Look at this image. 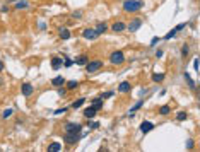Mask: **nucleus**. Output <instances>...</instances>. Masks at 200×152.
I'll return each instance as SVG.
<instances>
[{"instance_id":"1","label":"nucleus","mask_w":200,"mask_h":152,"mask_svg":"<svg viewBox=\"0 0 200 152\" xmlns=\"http://www.w3.org/2000/svg\"><path fill=\"white\" fill-rule=\"evenodd\" d=\"M142 7H144V2H142V0H125V2H123V10H125L127 14L139 12Z\"/></svg>"},{"instance_id":"2","label":"nucleus","mask_w":200,"mask_h":152,"mask_svg":"<svg viewBox=\"0 0 200 152\" xmlns=\"http://www.w3.org/2000/svg\"><path fill=\"white\" fill-rule=\"evenodd\" d=\"M109 63H111V65H122V63H125V55H123V51L115 50V51L109 53Z\"/></svg>"},{"instance_id":"3","label":"nucleus","mask_w":200,"mask_h":152,"mask_svg":"<svg viewBox=\"0 0 200 152\" xmlns=\"http://www.w3.org/2000/svg\"><path fill=\"white\" fill-rule=\"evenodd\" d=\"M84 67H86V72H87V74H94V72L101 70V67H103V62H101V60H92V62H87Z\"/></svg>"},{"instance_id":"4","label":"nucleus","mask_w":200,"mask_h":152,"mask_svg":"<svg viewBox=\"0 0 200 152\" xmlns=\"http://www.w3.org/2000/svg\"><path fill=\"white\" fill-rule=\"evenodd\" d=\"M65 133H80L82 132V125L80 123H77V122H69V123H65Z\"/></svg>"},{"instance_id":"5","label":"nucleus","mask_w":200,"mask_h":152,"mask_svg":"<svg viewBox=\"0 0 200 152\" xmlns=\"http://www.w3.org/2000/svg\"><path fill=\"white\" fill-rule=\"evenodd\" d=\"M140 26H142V19L140 17H134L128 24H127V29H128V33L134 34V33H137V31L140 29Z\"/></svg>"},{"instance_id":"6","label":"nucleus","mask_w":200,"mask_h":152,"mask_svg":"<svg viewBox=\"0 0 200 152\" xmlns=\"http://www.w3.org/2000/svg\"><path fill=\"white\" fill-rule=\"evenodd\" d=\"M80 139H82V135H80V133H65V137H63L65 143H69V145H74V143H77Z\"/></svg>"},{"instance_id":"7","label":"nucleus","mask_w":200,"mask_h":152,"mask_svg":"<svg viewBox=\"0 0 200 152\" xmlns=\"http://www.w3.org/2000/svg\"><path fill=\"white\" fill-rule=\"evenodd\" d=\"M21 92H22V96H24V97H31V96L34 94V87H33V84L24 82V84L21 86Z\"/></svg>"},{"instance_id":"8","label":"nucleus","mask_w":200,"mask_h":152,"mask_svg":"<svg viewBox=\"0 0 200 152\" xmlns=\"http://www.w3.org/2000/svg\"><path fill=\"white\" fill-rule=\"evenodd\" d=\"M98 36H99V34L96 33L94 27H87V29H84V31H82V38H84V39H87V41H92V39H96Z\"/></svg>"},{"instance_id":"9","label":"nucleus","mask_w":200,"mask_h":152,"mask_svg":"<svg viewBox=\"0 0 200 152\" xmlns=\"http://www.w3.org/2000/svg\"><path fill=\"white\" fill-rule=\"evenodd\" d=\"M125 29H127V24L123 21H115L113 26H111V31H113L115 34H122Z\"/></svg>"},{"instance_id":"10","label":"nucleus","mask_w":200,"mask_h":152,"mask_svg":"<svg viewBox=\"0 0 200 152\" xmlns=\"http://www.w3.org/2000/svg\"><path fill=\"white\" fill-rule=\"evenodd\" d=\"M185 26H187V24H180V26H176V27H174V29H171L170 33H168V34L164 36V39H171V38H174V36L178 34V33H180V31H181V29H183V27H185Z\"/></svg>"},{"instance_id":"11","label":"nucleus","mask_w":200,"mask_h":152,"mask_svg":"<svg viewBox=\"0 0 200 152\" xmlns=\"http://www.w3.org/2000/svg\"><path fill=\"white\" fill-rule=\"evenodd\" d=\"M96 33H98V34H106V31H108V24H106V22H98V24H96Z\"/></svg>"},{"instance_id":"12","label":"nucleus","mask_w":200,"mask_h":152,"mask_svg":"<svg viewBox=\"0 0 200 152\" xmlns=\"http://www.w3.org/2000/svg\"><path fill=\"white\" fill-rule=\"evenodd\" d=\"M130 89H132V84L130 82H120V86H118V91L122 92V94H128L130 92Z\"/></svg>"},{"instance_id":"13","label":"nucleus","mask_w":200,"mask_h":152,"mask_svg":"<svg viewBox=\"0 0 200 152\" xmlns=\"http://www.w3.org/2000/svg\"><path fill=\"white\" fill-rule=\"evenodd\" d=\"M62 67H63V60H62L60 57H53L52 58V69L58 70V69H62Z\"/></svg>"},{"instance_id":"14","label":"nucleus","mask_w":200,"mask_h":152,"mask_svg":"<svg viewBox=\"0 0 200 152\" xmlns=\"http://www.w3.org/2000/svg\"><path fill=\"white\" fill-rule=\"evenodd\" d=\"M152 128H154L152 122H142L140 123V132H142V133H147V132H151Z\"/></svg>"},{"instance_id":"15","label":"nucleus","mask_w":200,"mask_h":152,"mask_svg":"<svg viewBox=\"0 0 200 152\" xmlns=\"http://www.w3.org/2000/svg\"><path fill=\"white\" fill-rule=\"evenodd\" d=\"M58 36H60V39H70V29L69 27H60L58 29Z\"/></svg>"},{"instance_id":"16","label":"nucleus","mask_w":200,"mask_h":152,"mask_svg":"<svg viewBox=\"0 0 200 152\" xmlns=\"http://www.w3.org/2000/svg\"><path fill=\"white\" fill-rule=\"evenodd\" d=\"M96 113H98V111H96V109L92 108V106H89V108L84 109V116H86L87 120H92V118L96 116Z\"/></svg>"},{"instance_id":"17","label":"nucleus","mask_w":200,"mask_h":152,"mask_svg":"<svg viewBox=\"0 0 200 152\" xmlns=\"http://www.w3.org/2000/svg\"><path fill=\"white\" fill-rule=\"evenodd\" d=\"M87 62H89V58H87V55H80V57H77L74 60V63L75 65H79V67H84L87 63Z\"/></svg>"},{"instance_id":"18","label":"nucleus","mask_w":200,"mask_h":152,"mask_svg":"<svg viewBox=\"0 0 200 152\" xmlns=\"http://www.w3.org/2000/svg\"><path fill=\"white\" fill-rule=\"evenodd\" d=\"M91 106L96 109V111H101V109H103V99H101V97H96V99H92Z\"/></svg>"},{"instance_id":"19","label":"nucleus","mask_w":200,"mask_h":152,"mask_svg":"<svg viewBox=\"0 0 200 152\" xmlns=\"http://www.w3.org/2000/svg\"><path fill=\"white\" fill-rule=\"evenodd\" d=\"M183 75H185V80H187V84L190 86L191 91H197V86H195V82H193V79L190 77V74H188V72H185Z\"/></svg>"},{"instance_id":"20","label":"nucleus","mask_w":200,"mask_h":152,"mask_svg":"<svg viewBox=\"0 0 200 152\" xmlns=\"http://www.w3.org/2000/svg\"><path fill=\"white\" fill-rule=\"evenodd\" d=\"M62 150V143L58 142H52L48 145V152H60Z\"/></svg>"},{"instance_id":"21","label":"nucleus","mask_w":200,"mask_h":152,"mask_svg":"<svg viewBox=\"0 0 200 152\" xmlns=\"http://www.w3.org/2000/svg\"><path fill=\"white\" fill-rule=\"evenodd\" d=\"M65 84V77H55L52 80V86H55V87H62Z\"/></svg>"},{"instance_id":"22","label":"nucleus","mask_w":200,"mask_h":152,"mask_svg":"<svg viewBox=\"0 0 200 152\" xmlns=\"http://www.w3.org/2000/svg\"><path fill=\"white\" fill-rule=\"evenodd\" d=\"M27 7H29V2H27V0H19L17 4H16V9H17V10L27 9Z\"/></svg>"},{"instance_id":"23","label":"nucleus","mask_w":200,"mask_h":152,"mask_svg":"<svg viewBox=\"0 0 200 152\" xmlns=\"http://www.w3.org/2000/svg\"><path fill=\"white\" fill-rule=\"evenodd\" d=\"M84 103H86V99H84V97H79V99H75L74 103H72V106H70V108L77 109V108H80V106H82Z\"/></svg>"},{"instance_id":"24","label":"nucleus","mask_w":200,"mask_h":152,"mask_svg":"<svg viewBox=\"0 0 200 152\" xmlns=\"http://www.w3.org/2000/svg\"><path fill=\"white\" fill-rule=\"evenodd\" d=\"M164 79H166V75H164V74H152V80H154V82H156V84L162 82Z\"/></svg>"},{"instance_id":"25","label":"nucleus","mask_w":200,"mask_h":152,"mask_svg":"<svg viewBox=\"0 0 200 152\" xmlns=\"http://www.w3.org/2000/svg\"><path fill=\"white\" fill-rule=\"evenodd\" d=\"M77 87H79L77 80H69V82H67V91H74V89H77Z\"/></svg>"},{"instance_id":"26","label":"nucleus","mask_w":200,"mask_h":152,"mask_svg":"<svg viewBox=\"0 0 200 152\" xmlns=\"http://www.w3.org/2000/svg\"><path fill=\"white\" fill-rule=\"evenodd\" d=\"M188 53H190V46H188V43H185L181 46V57L183 58H187L188 57Z\"/></svg>"},{"instance_id":"27","label":"nucleus","mask_w":200,"mask_h":152,"mask_svg":"<svg viewBox=\"0 0 200 152\" xmlns=\"http://www.w3.org/2000/svg\"><path fill=\"white\" fill-rule=\"evenodd\" d=\"M142 104H144V101H139V103H137V104H135L134 108L130 109V113H128V116H134V113L137 111V109H140V108H142Z\"/></svg>"},{"instance_id":"28","label":"nucleus","mask_w":200,"mask_h":152,"mask_svg":"<svg viewBox=\"0 0 200 152\" xmlns=\"http://www.w3.org/2000/svg\"><path fill=\"white\" fill-rule=\"evenodd\" d=\"M187 118H188V115L185 113V111H180V113L176 115V120H178V122H185Z\"/></svg>"},{"instance_id":"29","label":"nucleus","mask_w":200,"mask_h":152,"mask_svg":"<svg viewBox=\"0 0 200 152\" xmlns=\"http://www.w3.org/2000/svg\"><path fill=\"white\" fill-rule=\"evenodd\" d=\"M63 65H65L67 67V69H69V67H72V65H74V60H70V58H63Z\"/></svg>"},{"instance_id":"30","label":"nucleus","mask_w":200,"mask_h":152,"mask_svg":"<svg viewBox=\"0 0 200 152\" xmlns=\"http://www.w3.org/2000/svg\"><path fill=\"white\" fill-rule=\"evenodd\" d=\"M12 115H14V109H5V111H4V116H2V118H5V120H7V118H10Z\"/></svg>"},{"instance_id":"31","label":"nucleus","mask_w":200,"mask_h":152,"mask_svg":"<svg viewBox=\"0 0 200 152\" xmlns=\"http://www.w3.org/2000/svg\"><path fill=\"white\" fill-rule=\"evenodd\" d=\"M170 113H171L170 106H162V108H161V115H170Z\"/></svg>"},{"instance_id":"32","label":"nucleus","mask_w":200,"mask_h":152,"mask_svg":"<svg viewBox=\"0 0 200 152\" xmlns=\"http://www.w3.org/2000/svg\"><path fill=\"white\" fill-rule=\"evenodd\" d=\"M72 17L74 19H80L82 17V12H80V10H75V12H72Z\"/></svg>"},{"instance_id":"33","label":"nucleus","mask_w":200,"mask_h":152,"mask_svg":"<svg viewBox=\"0 0 200 152\" xmlns=\"http://www.w3.org/2000/svg\"><path fill=\"white\" fill-rule=\"evenodd\" d=\"M69 108H60V109H55V115H62V113H67Z\"/></svg>"},{"instance_id":"34","label":"nucleus","mask_w":200,"mask_h":152,"mask_svg":"<svg viewBox=\"0 0 200 152\" xmlns=\"http://www.w3.org/2000/svg\"><path fill=\"white\" fill-rule=\"evenodd\" d=\"M111 96H113V92H103V94H101V99H108Z\"/></svg>"},{"instance_id":"35","label":"nucleus","mask_w":200,"mask_h":152,"mask_svg":"<svg viewBox=\"0 0 200 152\" xmlns=\"http://www.w3.org/2000/svg\"><path fill=\"white\" fill-rule=\"evenodd\" d=\"M193 69L198 72V58H195V60H193Z\"/></svg>"},{"instance_id":"36","label":"nucleus","mask_w":200,"mask_h":152,"mask_svg":"<svg viewBox=\"0 0 200 152\" xmlns=\"http://www.w3.org/2000/svg\"><path fill=\"white\" fill-rule=\"evenodd\" d=\"M58 96H67V89H58Z\"/></svg>"},{"instance_id":"37","label":"nucleus","mask_w":200,"mask_h":152,"mask_svg":"<svg viewBox=\"0 0 200 152\" xmlns=\"http://www.w3.org/2000/svg\"><path fill=\"white\" fill-rule=\"evenodd\" d=\"M162 55H164V51H162V50H157V51H156V57H157V58H161Z\"/></svg>"},{"instance_id":"38","label":"nucleus","mask_w":200,"mask_h":152,"mask_svg":"<svg viewBox=\"0 0 200 152\" xmlns=\"http://www.w3.org/2000/svg\"><path fill=\"white\" fill-rule=\"evenodd\" d=\"M187 149H193V140H188L187 142Z\"/></svg>"},{"instance_id":"39","label":"nucleus","mask_w":200,"mask_h":152,"mask_svg":"<svg viewBox=\"0 0 200 152\" xmlns=\"http://www.w3.org/2000/svg\"><path fill=\"white\" fill-rule=\"evenodd\" d=\"M89 126H91V128H98V126H99V123H89Z\"/></svg>"},{"instance_id":"40","label":"nucleus","mask_w":200,"mask_h":152,"mask_svg":"<svg viewBox=\"0 0 200 152\" xmlns=\"http://www.w3.org/2000/svg\"><path fill=\"white\" fill-rule=\"evenodd\" d=\"M4 67H5V65H4V62H0V72L4 70Z\"/></svg>"},{"instance_id":"41","label":"nucleus","mask_w":200,"mask_h":152,"mask_svg":"<svg viewBox=\"0 0 200 152\" xmlns=\"http://www.w3.org/2000/svg\"><path fill=\"white\" fill-rule=\"evenodd\" d=\"M0 86H4V79L0 77Z\"/></svg>"}]
</instances>
